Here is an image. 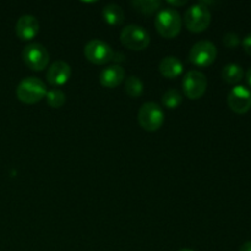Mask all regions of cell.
Wrapping results in <instances>:
<instances>
[{"label": "cell", "mask_w": 251, "mask_h": 251, "mask_svg": "<svg viewBox=\"0 0 251 251\" xmlns=\"http://www.w3.org/2000/svg\"><path fill=\"white\" fill-rule=\"evenodd\" d=\"M154 27L163 38H176L181 31L183 20H181L180 14L176 9L166 7V9H162L157 12Z\"/></svg>", "instance_id": "6da1fadb"}, {"label": "cell", "mask_w": 251, "mask_h": 251, "mask_svg": "<svg viewBox=\"0 0 251 251\" xmlns=\"http://www.w3.org/2000/svg\"><path fill=\"white\" fill-rule=\"evenodd\" d=\"M46 83L37 77H26L17 85L16 97L25 104H36L46 98Z\"/></svg>", "instance_id": "7a4b0ae2"}, {"label": "cell", "mask_w": 251, "mask_h": 251, "mask_svg": "<svg viewBox=\"0 0 251 251\" xmlns=\"http://www.w3.org/2000/svg\"><path fill=\"white\" fill-rule=\"evenodd\" d=\"M211 11L202 2H198L189 7L184 15V24L186 29L193 33L206 31L211 24Z\"/></svg>", "instance_id": "3957f363"}, {"label": "cell", "mask_w": 251, "mask_h": 251, "mask_svg": "<svg viewBox=\"0 0 251 251\" xmlns=\"http://www.w3.org/2000/svg\"><path fill=\"white\" fill-rule=\"evenodd\" d=\"M139 124L145 131L154 132L162 127L164 123V112L161 105L154 102H146L141 105L137 114Z\"/></svg>", "instance_id": "277c9868"}, {"label": "cell", "mask_w": 251, "mask_h": 251, "mask_svg": "<svg viewBox=\"0 0 251 251\" xmlns=\"http://www.w3.org/2000/svg\"><path fill=\"white\" fill-rule=\"evenodd\" d=\"M150 34L144 27L137 25H127L120 32V42L125 48L130 50H144L149 47Z\"/></svg>", "instance_id": "5b68a950"}, {"label": "cell", "mask_w": 251, "mask_h": 251, "mask_svg": "<svg viewBox=\"0 0 251 251\" xmlns=\"http://www.w3.org/2000/svg\"><path fill=\"white\" fill-rule=\"evenodd\" d=\"M217 48L210 41H199L194 44L189 53V61L199 68H206L215 63Z\"/></svg>", "instance_id": "8992f818"}, {"label": "cell", "mask_w": 251, "mask_h": 251, "mask_svg": "<svg viewBox=\"0 0 251 251\" xmlns=\"http://www.w3.org/2000/svg\"><path fill=\"white\" fill-rule=\"evenodd\" d=\"M24 63L33 71H42L49 63V53L41 43H28L22 50Z\"/></svg>", "instance_id": "52a82bcc"}, {"label": "cell", "mask_w": 251, "mask_h": 251, "mask_svg": "<svg viewBox=\"0 0 251 251\" xmlns=\"http://www.w3.org/2000/svg\"><path fill=\"white\" fill-rule=\"evenodd\" d=\"M184 95L189 100H199L207 90V77L199 70H189L183 78Z\"/></svg>", "instance_id": "ba28073f"}, {"label": "cell", "mask_w": 251, "mask_h": 251, "mask_svg": "<svg viewBox=\"0 0 251 251\" xmlns=\"http://www.w3.org/2000/svg\"><path fill=\"white\" fill-rule=\"evenodd\" d=\"M113 53L114 51L112 47L102 39H91L83 49L86 59L96 65H105L108 63H112Z\"/></svg>", "instance_id": "9c48e42d"}, {"label": "cell", "mask_w": 251, "mask_h": 251, "mask_svg": "<svg viewBox=\"0 0 251 251\" xmlns=\"http://www.w3.org/2000/svg\"><path fill=\"white\" fill-rule=\"evenodd\" d=\"M227 102L233 112L244 114L251 109V91L243 85L234 86L228 93Z\"/></svg>", "instance_id": "30bf717a"}, {"label": "cell", "mask_w": 251, "mask_h": 251, "mask_svg": "<svg viewBox=\"0 0 251 251\" xmlns=\"http://www.w3.org/2000/svg\"><path fill=\"white\" fill-rule=\"evenodd\" d=\"M71 76V68L66 61L56 60L48 68L46 74L47 82L54 87L65 85Z\"/></svg>", "instance_id": "8fae6325"}, {"label": "cell", "mask_w": 251, "mask_h": 251, "mask_svg": "<svg viewBox=\"0 0 251 251\" xmlns=\"http://www.w3.org/2000/svg\"><path fill=\"white\" fill-rule=\"evenodd\" d=\"M15 32L21 41H32L39 32L38 20L33 15H24L17 20Z\"/></svg>", "instance_id": "7c38bea8"}, {"label": "cell", "mask_w": 251, "mask_h": 251, "mask_svg": "<svg viewBox=\"0 0 251 251\" xmlns=\"http://www.w3.org/2000/svg\"><path fill=\"white\" fill-rule=\"evenodd\" d=\"M125 80V70L120 65H109L103 69L100 75V82L105 88H115Z\"/></svg>", "instance_id": "4fadbf2b"}, {"label": "cell", "mask_w": 251, "mask_h": 251, "mask_svg": "<svg viewBox=\"0 0 251 251\" xmlns=\"http://www.w3.org/2000/svg\"><path fill=\"white\" fill-rule=\"evenodd\" d=\"M184 65L176 56H166L159 63V73L166 78L173 80L183 74Z\"/></svg>", "instance_id": "5bb4252c"}, {"label": "cell", "mask_w": 251, "mask_h": 251, "mask_svg": "<svg viewBox=\"0 0 251 251\" xmlns=\"http://www.w3.org/2000/svg\"><path fill=\"white\" fill-rule=\"evenodd\" d=\"M102 16L103 20L107 22L108 25L110 26H119L124 22L125 15H124V10L119 6L118 4H108L103 7L102 11Z\"/></svg>", "instance_id": "9a60e30c"}, {"label": "cell", "mask_w": 251, "mask_h": 251, "mask_svg": "<svg viewBox=\"0 0 251 251\" xmlns=\"http://www.w3.org/2000/svg\"><path fill=\"white\" fill-rule=\"evenodd\" d=\"M244 77V70L240 65L235 63L227 64L225 68L222 69V78L225 82L229 83V85H237Z\"/></svg>", "instance_id": "2e32d148"}, {"label": "cell", "mask_w": 251, "mask_h": 251, "mask_svg": "<svg viewBox=\"0 0 251 251\" xmlns=\"http://www.w3.org/2000/svg\"><path fill=\"white\" fill-rule=\"evenodd\" d=\"M131 6L144 15H153L159 11L162 2L159 0H135L131 1Z\"/></svg>", "instance_id": "e0dca14e"}, {"label": "cell", "mask_w": 251, "mask_h": 251, "mask_svg": "<svg viewBox=\"0 0 251 251\" xmlns=\"http://www.w3.org/2000/svg\"><path fill=\"white\" fill-rule=\"evenodd\" d=\"M162 103L168 109H176L183 103V95L176 88H169L162 96Z\"/></svg>", "instance_id": "ac0fdd59"}, {"label": "cell", "mask_w": 251, "mask_h": 251, "mask_svg": "<svg viewBox=\"0 0 251 251\" xmlns=\"http://www.w3.org/2000/svg\"><path fill=\"white\" fill-rule=\"evenodd\" d=\"M125 92L132 98L140 97L144 92V83L137 76H130L125 80Z\"/></svg>", "instance_id": "d6986e66"}, {"label": "cell", "mask_w": 251, "mask_h": 251, "mask_svg": "<svg viewBox=\"0 0 251 251\" xmlns=\"http://www.w3.org/2000/svg\"><path fill=\"white\" fill-rule=\"evenodd\" d=\"M46 100L49 107L58 109V108H61L65 104L66 95L59 88H51V90L47 91Z\"/></svg>", "instance_id": "ffe728a7"}, {"label": "cell", "mask_w": 251, "mask_h": 251, "mask_svg": "<svg viewBox=\"0 0 251 251\" xmlns=\"http://www.w3.org/2000/svg\"><path fill=\"white\" fill-rule=\"evenodd\" d=\"M240 43V38L237 33L234 32H228L223 36V44H225L227 48H235L238 44Z\"/></svg>", "instance_id": "44dd1931"}, {"label": "cell", "mask_w": 251, "mask_h": 251, "mask_svg": "<svg viewBox=\"0 0 251 251\" xmlns=\"http://www.w3.org/2000/svg\"><path fill=\"white\" fill-rule=\"evenodd\" d=\"M243 48L248 55L251 56V33L248 34L244 39H243Z\"/></svg>", "instance_id": "7402d4cb"}, {"label": "cell", "mask_w": 251, "mask_h": 251, "mask_svg": "<svg viewBox=\"0 0 251 251\" xmlns=\"http://www.w3.org/2000/svg\"><path fill=\"white\" fill-rule=\"evenodd\" d=\"M124 60H125L124 54L119 53V51H114V53H113L112 63L114 64V65H119V63H122V61H124Z\"/></svg>", "instance_id": "603a6c76"}, {"label": "cell", "mask_w": 251, "mask_h": 251, "mask_svg": "<svg viewBox=\"0 0 251 251\" xmlns=\"http://www.w3.org/2000/svg\"><path fill=\"white\" fill-rule=\"evenodd\" d=\"M239 251H251V240H249V242H245L244 244L240 247Z\"/></svg>", "instance_id": "cb8c5ba5"}, {"label": "cell", "mask_w": 251, "mask_h": 251, "mask_svg": "<svg viewBox=\"0 0 251 251\" xmlns=\"http://www.w3.org/2000/svg\"><path fill=\"white\" fill-rule=\"evenodd\" d=\"M169 5H173V6H183L186 4L185 0H181V1H168Z\"/></svg>", "instance_id": "d4e9b609"}, {"label": "cell", "mask_w": 251, "mask_h": 251, "mask_svg": "<svg viewBox=\"0 0 251 251\" xmlns=\"http://www.w3.org/2000/svg\"><path fill=\"white\" fill-rule=\"evenodd\" d=\"M247 81H248V85H249L251 87V66H250V69L248 70V73H247Z\"/></svg>", "instance_id": "484cf974"}, {"label": "cell", "mask_w": 251, "mask_h": 251, "mask_svg": "<svg viewBox=\"0 0 251 251\" xmlns=\"http://www.w3.org/2000/svg\"><path fill=\"white\" fill-rule=\"evenodd\" d=\"M178 251H194V250L188 249V248H184V249H180V250H178Z\"/></svg>", "instance_id": "4316f807"}]
</instances>
